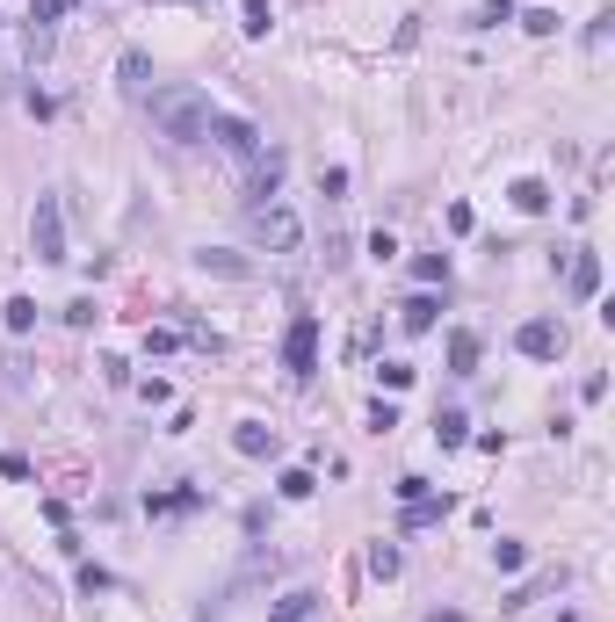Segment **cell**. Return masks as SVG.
<instances>
[{
    "label": "cell",
    "instance_id": "obj_11",
    "mask_svg": "<svg viewBox=\"0 0 615 622\" xmlns=\"http://www.w3.org/2000/svg\"><path fill=\"white\" fill-rule=\"evenodd\" d=\"M116 80H123V95H131V102H145V87H152V58H145V51H123V58H116Z\"/></svg>",
    "mask_w": 615,
    "mask_h": 622
},
{
    "label": "cell",
    "instance_id": "obj_25",
    "mask_svg": "<svg viewBox=\"0 0 615 622\" xmlns=\"http://www.w3.org/2000/svg\"><path fill=\"white\" fill-rule=\"evenodd\" d=\"M196 261H203V268H218V275H246V261H239V254H218V246H203Z\"/></svg>",
    "mask_w": 615,
    "mask_h": 622
},
{
    "label": "cell",
    "instance_id": "obj_8",
    "mask_svg": "<svg viewBox=\"0 0 615 622\" xmlns=\"http://www.w3.org/2000/svg\"><path fill=\"white\" fill-rule=\"evenodd\" d=\"M283 167H290V152H254V203H275V189H283Z\"/></svg>",
    "mask_w": 615,
    "mask_h": 622
},
{
    "label": "cell",
    "instance_id": "obj_29",
    "mask_svg": "<svg viewBox=\"0 0 615 622\" xmlns=\"http://www.w3.org/2000/svg\"><path fill=\"white\" fill-rule=\"evenodd\" d=\"M95 319H102L95 297H73V304H66V326H95Z\"/></svg>",
    "mask_w": 615,
    "mask_h": 622
},
{
    "label": "cell",
    "instance_id": "obj_32",
    "mask_svg": "<svg viewBox=\"0 0 615 622\" xmlns=\"http://www.w3.org/2000/svg\"><path fill=\"white\" fill-rule=\"evenodd\" d=\"M80 594H109V572L102 565H80Z\"/></svg>",
    "mask_w": 615,
    "mask_h": 622
},
{
    "label": "cell",
    "instance_id": "obj_6",
    "mask_svg": "<svg viewBox=\"0 0 615 622\" xmlns=\"http://www.w3.org/2000/svg\"><path fill=\"white\" fill-rule=\"evenodd\" d=\"M210 138H218L225 152H239V160H254V152H261V131L246 116H210Z\"/></svg>",
    "mask_w": 615,
    "mask_h": 622
},
{
    "label": "cell",
    "instance_id": "obj_10",
    "mask_svg": "<svg viewBox=\"0 0 615 622\" xmlns=\"http://www.w3.org/2000/svg\"><path fill=\"white\" fill-rule=\"evenodd\" d=\"M435 319H442V297H427V290H413L406 304H398V326L406 333H435Z\"/></svg>",
    "mask_w": 615,
    "mask_h": 622
},
{
    "label": "cell",
    "instance_id": "obj_26",
    "mask_svg": "<svg viewBox=\"0 0 615 622\" xmlns=\"http://www.w3.org/2000/svg\"><path fill=\"white\" fill-rule=\"evenodd\" d=\"M500 22H514V0H485V8H478V29H500Z\"/></svg>",
    "mask_w": 615,
    "mask_h": 622
},
{
    "label": "cell",
    "instance_id": "obj_13",
    "mask_svg": "<svg viewBox=\"0 0 615 622\" xmlns=\"http://www.w3.org/2000/svg\"><path fill=\"white\" fill-rule=\"evenodd\" d=\"M268 622H319V594H304V586H297V594H283V601L268 608Z\"/></svg>",
    "mask_w": 615,
    "mask_h": 622
},
{
    "label": "cell",
    "instance_id": "obj_27",
    "mask_svg": "<svg viewBox=\"0 0 615 622\" xmlns=\"http://www.w3.org/2000/svg\"><path fill=\"white\" fill-rule=\"evenodd\" d=\"M398 427V406H391V398H377V406H369V434H391Z\"/></svg>",
    "mask_w": 615,
    "mask_h": 622
},
{
    "label": "cell",
    "instance_id": "obj_15",
    "mask_svg": "<svg viewBox=\"0 0 615 622\" xmlns=\"http://www.w3.org/2000/svg\"><path fill=\"white\" fill-rule=\"evenodd\" d=\"M435 442H442V449H464V442H471V420L456 413V406H442V413H435Z\"/></svg>",
    "mask_w": 615,
    "mask_h": 622
},
{
    "label": "cell",
    "instance_id": "obj_17",
    "mask_svg": "<svg viewBox=\"0 0 615 622\" xmlns=\"http://www.w3.org/2000/svg\"><path fill=\"white\" fill-rule=\"evenodd\" d=\"M449 514V500H427V492H420V500H406V514H398V521H406V528H435Z\"/></svg>",
    "mask_w": 615,
    "mask_h": 622
},
{
    "label": "cell",
    "instance_id": "obj_31",
    "mask_svg": "<svg viewBox=\"0 0 615 622\" xmlns=\"http://www.w3.org/2000/svg\"><path fill=\"white\" fill-rule=\"evenodd\" d=\"M319 196H348V167H326L319 174Z\"/></svg>",
    "mask_w": 615,
    "mask_h": 622
},
{
    "label": "cell",
    "instance_id": "obj_9",
    "mask_svg": "<svg viewBox=\"0 0 615 622\" xmlns=\"http://www.w3.org/2000/svg\"><path fill=\"white\" fill-rule=\"evenodd\" d=\"M565 283H572V297L587 304V297H601V254H587V246H579L572 254V268H565Z\"/></svg>",
    "mask_w": 615,
    "mask_h": 622
},
{
    "label": "cell",
    "instance_id": "obj_14",
    "mask_svg": "<svg viewBox=\"0 0 615 622\" xmlns=\"http://www.w3.org/2000/svg\"><path fill=\"white\" fill-rule=\"evenodd\" d=\"M507 196H514V210H529V217H543V210H550V181H536V174H521L514 189H507Z\"/></svg>",
    "mask_w": 615,
    "mask_h": 622
},
{
    "label": "cell",
    "instance_id": "obj_19",
    "mask_svg": "<svg viewBox=\"0 0 615 622\" xmlns=\"http://www.w3.org/2000/svg\"><path fill=\"white\" fill-rule=\"evenodd\" d=\"M239 22H246V37H268V29H275V8H268V0H239Z\"/></svg>",
    "mask_w": 615,
    "mask_h": 622
},
{
    "label": "cell",
    "instance_id": "obj_1",
    "mask_svg": "<svg viewBox=\"0 0 615 622\" xmlns=\"http://www.w3.org/2000/svg\"><path fill=\"white\" fill-rule=\"evenodd\" d=\"M145 116H152V131H160L167 145H203L218 109H210L203 87H181L174 80V87H152V95H145Z\"/></svg>",
    "mask_w": 615,
    "mask_h": 622
},
{
    "label": "cell",
    "instance_id": "obj_3",
    "mask_svg": "<svg viewBox=\"0 0 615 622\" xmlns=\"http://www.w3.org/2000/svg\"><path fill=\"white\" fill-rule=\"evenodd\" d=\"M29 254H37V261H66V203H58L51 189L37 196V210H29Z\"/></svg>",
    "mask_w": 615,
    "mask_h": 622
},
{
    "label": "cell",
    "instance_id": "obj_7",
    "mask_svg": "<svg viewBox=\"0 0 615 622\" xmlns=\"http://www.w3.org/2000/svg\"><path fill=\"white\" fill-rule=\"evenodd\" d=\"M478 355H485V340L471 326H456L449 333V377H478Z\"/></svg>",
    "mask_w": 615,
    "mask_h": 622
},
{
    "label": "cell",
    "instance_id": "obj_2",
    "mask_svg": "<svg viewBox=\"0 0 615 622\" xmlns=\"http://www.w3.org/2000/svg\"><path fill=\"white\" fill-rule=\"evenodd\" d=\"M246 232H254L261 254H297V239H304V217L290 203H254V217H246Z\"/></svg>",
    "mask_w": 615,
    "mask_h": 622
},
{
    "label": "cell",
    "instance_id": "obj_5",
    "mask_svg": "<svg viewBox=\"0 0 615 622\" xmlns=\"http://www.w3.org/2000/svg\"><path fill=\"white\" fill-rule=\"evenodd\" d=\"M514 348L529 355V362H558L565 355V326L558 319H521L514 326Z\"/></svg>",
    "mask_w": 615,
    "mask_h": 622
},
{
    "label": "cell",
    "instance_id": "obj_18",
    "mask_svg": "<svg viewBox=\"0 0 615 622\" xmlns=\"http://www.w3.org/2000/svg\"><path fill=\"white\" fill-rule=\"evenodd\" d=\"M275 492H283V500H312V492H319V478L304 471V463H290V471L275 478Z\"/></svg>",
    "mask_w": 615,
    "mask_h": 622
},
{
    "label": "cell",
    "instance_id": "obj_28",
    "mask_svg": "<svg viewBox=\"0 0 615 622\" xmlns=\"http://www.w3.org/2000/svg\"><path fill=\"white\" fill-rule=\"evenodd\" d=\"M29 15H37V22H66L73 0H29Z\"/></svg>",
    "mask_w": 615,
    "mask_h": 622
},
{
    "label": "cell",
    "instance_id": "obj_33",
    "mask_svg": "<svg viewBox=\"0 0 615 622\" xmlns=\"http://www.w3.org/2000/svg\"><path fill=\"white\" fill-rule=\"evenodd\" d=\"M608 29H615V15H594V22H587V51H601V44H608Z\"/></svg>",
    "mask_w": 615,
    "mask_h": 622
},
{
    "label": "cell",
    "instance_id": "obj_23",
    "mask_svg": "<svg viewBox=\"0 0 615 622\" xmlns=\"http://www.w3.org/2000/svg\"><path fill=\"white\" fill-rule=\"evenodd\" d=\"M37 326V297H8V333H29Z\"/></svg>",
    "mask_w": 615,
    "mask_h": 622
},
{
    "label": "cell",
    "instance_id": "obj_24",
    "mask_svg": "<svg viewBox=\"0 0 615 622\" xmlns=\"http://www.w3.org/2000/svg\"><path fill=\"white\" fill-rule=\"evenodd\" d=\"M521 29H529V37H558V15H550V8H529V15H514Z\"/></svg>",
    "mask_w": 615,
    "mask_h": 622
},
{
    "label": "cell",
    "instance_id": "obj_16",
    "mask_svg": "<svg viewBox=\"0 0 615 622\" xmlns=\"http://www.w3.org/2000/svg\"><path fill=\"white\" fill-rule=\"evenodd\" d=\"M398 572H406V557H398V543H369V579H398Z\"/></svg>",
    "mask_w": 615,
    "mask_h": 622
},
{
    "label": "cell",
    "instance_id": "obj_20",
    "mask_svg": "<svg viewBox=\"0 0 615 622\" xmlns=\"http://www.w3.org/2000/svg\"><path fill=\"white\" fill-rule=\"evenodd\" d=\"M492 565H500V572H521V565H529V543H492Z\"/></svg>",
    "mask_w": 615,
    "mask_h": 622
},
{
    "label": "cell",
    "instance_id": "obj_4",
    "mask_svg": "<svg viewBox=\"0 0 615 622\" xmlns=\"http://www.w3.org/2000/svg\"><path fill=\"white\" fill-rule=\"evenodd\" d=\"M283 369H290V377H312V369H319V319H312V311H297V319H290V333H283Z\"/></svg>",
    "mask_w": 615,
    "mask_h": 622
},
{
    "label": "cell",
    "instance_id": "obj_21",
    "mask_svg": "<svg viewBox=\"0 0 615 622\" xmlns=\"http://www.w3.org/2000/svg\"><path fill=\"white\" fill-rule=\"evenodd\" d=\"M543 586H565V572H543V579H529V586H514V594H507V608H529V601L543 594Z\"/></svg>",
    "mask_w": 615,
    "mask_h": 622
},
{
    "label": "cell",
    "instance_id": "obj_12",
    "mask_svg": "<svg viewBox=\"0 0 615 622\" xmlns=\"http://www.w3.org/2000/svg\"><path fill=\"white\" fill-rule=\"evenodd\" d=\"M232 449H239V456H275V427L239 420V427H232Z\"/></svg>",
    "mask_w": 615,
    "mask_h": 622
},
{
    "label": "cell",
    "instance_id": "obj_34",
    "mask_svg": "<svg viewBox=\"0 0 615 622\" xmlns=\"http://www.w3.org/2000/svg\"><path fill=\"white\" fill-rule=\"evenodd\" d=\"M427 622H464V615H456V608H435V615H427Z\"/></svg>",
    "mask_w": 615,
    "mask_h": 622
},
{
    "label": "cell",
    "instance_id": "obj_22",
    "mask_svg": "<svg viewBox=\"0 0 615 622\" xmlns=\"http://www.w3.org/2000/svg\"><path fill=\"white\" fill-rule=\"evenodd\" d=\"M413 275L420 283H449V254H413Z\"/></svg>",
    "mask_w": 615,
    "mask_h": 622
},
{
    "label": "cell",
    "instance_id": "obj_30",
    "mask_svg": "<svg viewBox=\"0 0 615 622\" xmlns=\"http://www.w3.org/2000/svg\"><path fill=\"white\" fill-rule=\"evenodd\" d=\"M377 377H384V391H406V384H413V362H384Z\"/></svg>",
    "mask_w": 615,
    "mask_h": 622
}]
</instances>
